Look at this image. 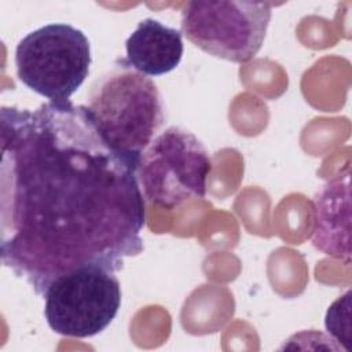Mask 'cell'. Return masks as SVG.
Returning a JSON list of instances; mask_svg holds the SVG:
<instances>
[{
    "label": "cell",
    "instance_id": "cell-1",
    "mask_svg": "<svg viewBox=\"0 0 352 352\" xmlns=\"http://www.w3.org/2000/svg\"><path fill=\"white\" fill-rule=\"evenodd\" d=\"M0 256L37 296L82 267L122 270L143 252L138 169L111 148L85 104L0 111Z\"/></svg>",
    "mask_w": 352,
    "mask_h": 352
},
{
    "label": "cell",
    "instance_id": "cell-2",
    "mask_svg": "<svg viewBox=\"0 0 352 352\" xmlns=\"http://www.w3.org/2000/svg\"><path fill=\"white\" fill-rule=\"evenodd\" d=\"M85 107L104 142L138 169L165 121L154 81L121 59L92 82Z\"/></svg>",
    "mask_w": 352,
    "mask_h": 352
},
{
    "label": "cell",
    "instance_id": "cell-3",
    "mask_svg": "<svg viewBox=\"0 0 352 352\" xmlns=\"http://www.w3.org/2000/svg\"><path fill=\"white\" fill-rule=\"evenodd\" d=\"M91 62L88 37L70 23H47L15 48L19 81L50 102L69 100L88 77Z\"/></svg>",
    "mask_w": 352,
    "mask_h": 352
},
{
    "label": "cell",
    "instance_id": "cell-4",
    "mask_svg": "<svg viewBox=\"0 0 352 352\" xmlns=\"http://www.w3.org/2000/svg\"><path fill=\"white\" fill-rule=\"evenodd\" d=\"M271 15L267 1H188L183 6L180 26L187 40L206 54L245 63L260 51Z\"/></svg>",
    "mask_w": 352,
    "mask_h": 352
},
{
    "label": "cell",
    "instance_id": "cell-5",
    "mask_svg": "<svg viewBox=\"0 0 352 352\" xmlns=\"http://www.w3.org/2000/svg\"><path fill=\"white\" fill-rule=\"evenodd\" d=\"M212 160L202 142L190 131L169 126L142 154L138 179L144 197L164 209L190 198H204Z\"/></svg>",
    "mask_w": 352,
    "mask_h": 352
},
{
    "label": "cell",
    "instance_id": "cell-6",
    "mask_svg": "<svg viewBox=\"0 0 352 352\" xmlns=\"http://www.w3.org/2000/svg\"><path fill=\"white\" fill-rule=\"evenodd\" d=\"M48 326L63 337L87 338L102 333L121 307V285L114 272L82 267L56 278L44 297Z\"/></svg>",
    "mask_w": 352,
    "mask_h": 352
},
{
    "label": "cell",
    "instance_id": "cell-7",
    "mask_svg": "<svg viewBox=\"0 0 352 352\" xmlns=\"http://www.w3.org/2000/svg\"><path fill=\"white\" fill-rule=\"evenodd\" d=\"M312 245L327 256L351 263L349 166L329 179L315 195Z\"/></svg>",
    "mask_w": 352,
    "mask_h": 352
},
{
    "label": "cell",
    "instance_id": "cell-8",
    "mask_svg": "<svg viewBox=\"0 0 352 352\" xmlns=\"http://www.w3.org/2000/svg\"><path fill=\"white\" fill-rule=\"evenodd\" d=\"M125 62L136 72L157 77L175 70L183 56L182 32L154 18L140 21L125 41Z\"/></svg>",
    "mask_w": 352,
    "mask_h": 352
},
{
    "label": "cell",
    "instance_id": "cell-9",
    "mask_svg": "<svg viewBox=\"0 0 352 352\" xmlns=\"http://www.w3.org/2000/svg\"><path fill=\"white\" fill-rule=\"evenodd\" d=\"M352 292L348 290L329 307L324 316L327 333L345 349L352 345Z\"/></svg>",
    "mask_w": 352,
    "mask_h": 352
}]
</instances>
